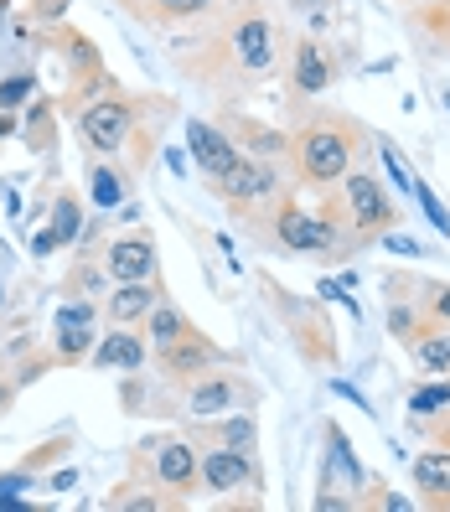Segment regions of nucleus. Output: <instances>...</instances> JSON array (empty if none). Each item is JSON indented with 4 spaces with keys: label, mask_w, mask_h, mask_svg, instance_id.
I'll return each instance as SVG.
<instances>
[{
    "label": "nucleus",
    "mask_w": 450,
    "mask_h": 512,
    "mask_svg": "<svg viewBox=\"0 0 450 512\" xmlns=\"http://www.w3.org/2000/svg\"><path fill=\"white\" fill-rule=\"evenodd\" d=\"M78 223H83V202H78V192H63V197L52 202V233H57V244H73Z\"/></svg>",
    "instance_id": "4be33fe9"
},
{
    "label": "nucleus",
    "mask_w": 450,
    "mask_h": 512,
    "mask_svg": "<svg viewBox=\"0 0 450 512\" xmlns=\"http://www.w3.org/2000/svg\"><path fill=\"white\" fill-rule=\"evenodd\" d=\"M161 300V290L150 285V280H135V285H114V295L104 300V316H109V326H140L145 321V311Z\"/></svg>",
    "instance_id": "2eb2a0df"
},
{
    "label": "nucleus",
    "mask_w": 450,
    "mask_h": 512,
    "mask_svg": "<svg viewBox=\"0 0 450 512\" xmlns=\"http://www.w3.org/2000/svg\"><path fill=\"white\" fill-rule=\"evenodd\" d=\"M94 368H125V373L145 368V337H135L130 326H114L109 337L94 347Z\"/></svg>",
    "instance_id": "f3484780"
},
{
    "label": "nucleus",
    "mask_w": 450,
    "mask_h": 512,
    "mask_svg": "<svg viewBox=\"0 0 450 512\" xmlns=\"http://www.w3.org/2000/svg\"><path fill=\"white\" fill-rule=\"evenodd\" d=\"M187 145H192V161H197V171L213 182V176H223L233 161H238V145L223 135V130H213V125H202V119H192L187 125Z\"/></svg>",
    "instance_id": "4468645a"
},
{
    "label": "nucleus",
    "mask_w": 450,
    "mask_h": 512,
    "mask_svg": "<svg viewBox=\"0 0 450 512\" xmlns=\"http://www.w3.org/2000/svg\"><path fill=\"white\" fill-rule=\"evenodd\" d=\"M326 218H332L342 233H352L357 244H368V238H383L388 228H399L404 207L394 202V192L383 187V176L368 171V166H352L342 182H337V197L321 207Z\"/></svg>",
    "instance_id": "f03ea898"
},
{
    "label": "nucleus",
    "mask_w": 450,
    "mask_h": 512,
    "mask_svg": "<svg viewBox=\"0 0 450 512\" xmlns=\"http://www.w3.org/2000/svg\"><path fill=\"white\" fill-rule=\"evenodd\" d=\"M419 311H425L430 321L450 326V280H419Z\"/></svg>",
    "instance_id": "b1692460"
},
{
    "label": "nucleus",
    "mask_w": 450,
    "mask_h": 512,
    "mask_svg": "<svg viewBox=\"0 0 450 512\" xmlns=\"http://www.w3.org/2000/svg\"><path fill=\"white\" fill-rule=\"evenodd\" d=\"M383 244H388V249H394V254H430L425 244H419V238H404V233H394V228H388V233H383Z\"/></svg>",
    "instance_id": "c756f323"
},
{
    "label": "nucleus",
    "mask_w": 450,
    "mask_h": 512,
    "mask_svg": "<svg viewBox=\"0 0 450 512\" xmlns=\"http://www.w3.org/2000/svg\"><path fill=\"white\" fill-rule=\"evenodd\" d=\"M254 481H259L254 450H228V445L197 450V487H207V492H238V487H254Z\"/></svg>",
    "instance_id": "423d86ee"
},
{
    "label": "nucleus",
    "mask_w": 450,
    "mask_h": 512,
    "mask_svg": "<svg viewBox=\"0 0 450 512\" xmlns=\"http://www.w3.org/2000/svg\"><path fill=\"white\" fill-rule=\"evenodd\" d=\"M88 202L94 207H119L125 202V182H119L109 166H94V176H88Z\"/></svg>",
    "instance_id": "393cba45"
},
{
    "label": "nucleus",
    "mask_w": 450,
    "mask_h": 512,
    "mask_svg": "<svg viewBox=\"0 0 450 512\" xmlns=\"http://www.w3.org/2000/svg\"><path fill=\"white\" fill-rule=\"evenodd\" d=\"M332 83H337V57L326 52L316 37H300L295 52H290V88H295V94H306V99H316Z\"/></svg>",
    "instance_id": "9d476101"
},
{
    "label": "nucleus",
    "mask_w": 450,
    "mask_h": 512,
    "mask_svg": "<svg viewBox=\"0 0 450 512\" xmlns=\"http://www.w3.org/2000/svg\"><path fill=\"white\" fill-rule=\"evenodd\" d=\"M228 47H233V63L244 73L275 68V26H269L264 16H238L233 32H228Z\"/></svg>",
    "instance_id": "1a4fd4ad"
},
{
    "label": "nucleus",
    "mask_w": 450,
    "mask_h": 512,
    "mask_svg": "<svg viewBox=\"0 0 450 512\" xmlns=\"http://www.w3.org/2000/svg\"><path fill=\"white\" fill-rule=\"evenodd\" d=\"M213 187L233 207H259V202H269L280 192V176H275V166H269V156H254V150L244 156V150H238V161L223 176H213Z\"/></svg>",
    "instance_id": "39448f33"
},
{
    "label": "nucleus",
    "mask_w": 450,
    "mask_h": 512,
    "mask_svg": "<svg viewBox=\"0 0 450 512\" xmlns=\"http://www.w3.org/2000/svg\"><path fill=\"white\" fill-rule=\"evenodd\" d=\"M68 0H37V16H63Z\"/></svg>",
    "instance_id": "473e14b6"
},
{
    "label": "nucleus",
    "mask_w": 450,
    "mask_h": 512,
    "mask_svg": "<svg viewBox=\"0 0 450 512\" xmlns=\"http://www.w3.org/2000/svg\"><path fill=\"white\" fill-rule=\"evenodd\" d=\"M357 150H363V130H357L347 114H316L311 125H300V135L290 140V161H295V176L306 187L332 192L357 166Z\"/></svg>",
    "instance_id": "f257e3e1"
},
{
    "label": "nucleus",
    "mask_w": 450,
    "mask_h": 512,
    "mask_svg": "<svg viewBox=\"0 0 450 512\" xmlns=\"http://www.w3.org/2000/svg\"><path fill=\"white\" fill-rule=\"evenodd\" d=\"M130 6H135V0H130ZM207 6H213V0H150V6L140 11V16H150V21H192V16H202Z\"/></svg>",
    "instance_id": "5701e85b"
},
{
    "label": "nucleus",
    "mask_w": 450,
    "mask_h": 512,
    "mask_svg": "<svg viewBox=\"0 0 450 512\" xmlns=\"http://www.w3.org/2000/svg\"><path fill=\"white\" fill-rule=\"evenodd\" d=\"M192 331V321H187V311L182 306H171V300H156V306L145 311V342L156 347V352H166V347H176Z\"/></svg>",
    "instance_id": "a211bd4d"
},
{
    "label": "nucleus",
    "mask_w": 450,
    "mask_h": 512,
    "mask_svg": "<svg viewBox=\"0 0 450 512\" xmlns=\"http://www.w3.org/2000/svg\"><path fill=\"white\" fill-rule=\"evenodd\" d=\"M269 244L285 254H326L342 244V228L326 213H306L295 202H275V223H269Z\"/></svg>",
    "instance_id": "7ed1b4c3"
},
{
    "label": "nucleus",
    "mask_w": 450,
    "mask_h": 512,
    "mask_svg": "<svg viewBox=\"0 0 450 512\" xmlns=\"http://www.w3.org/2000/svg\"><path fill=\"white\" fill-rule=\"evenodd\" d=\"M32 88H37V78H32V73H16L11 83H0V109H16L26 94H32Z\"/></svg>",
    "instance_id": "cd10ccee"
},
{
    "label": "nucleus",
    "mask_w": 450,
    "mask_h": 512,
    "mask_svg": "<svg viewBox=\"0 0 450 512\" xmlns=\"http://www.w3.org/2000/svg\"><path fill=\"white\" fill-rule=\"evenodd\" d=\"M52 249H63V244H57V233H52V228H37V233H32V254L47 259Z\"/></svg>",
    "instance_id": "7c9ffc66"
},
{
    "label": "nucleus",
    "mask_w": 450,
    "mask_h": 512,
    "mask_svg": "<svg viewBox=\"0 0 450 512\" xmlns=\"http://www.w3.org/2000/svg\"><path fill=\"white\" fill-rule=\"evenodd\" d=\"M218 363H223V352L207 342V337H197V331H187L176 347L161 352V368H166L171 383H192V378H202V373H213Z\"/></svg>",
    "instance_id": "f8f14e48"
},
{
    "label": "nucleus",
    "mask_w": 450,
    "mask_h": 512,
    "mask_svg": "<svg viewBox=\"0 0 450 512\" xmlns=\"http://www.w3.org/2000/svg\"><path fill=\"white\" fill-rule=\"evenodd\" d=\"M409 197H419V207H425V213H430V223L450 238V213H445V207H440V197L425 187V182H419V176H414V187H409Z\"/></svg>",
    "instance_id": "bb28decb"
},
{
    "label": "nucleus",
    "mask_w": 450,
    "mask_h": 512,
    "mask_svg": "<svg viewBox=\"0 0 450 512\" xmlns=\"http://www.w3.org/2000/svg\"><path fill=\"white\" fill-rule=\"evenodd\" d=\"M156 238L150 233H119L104 249V275L114 285H135V280H156Z\"/></svg>",
    "instance_id": "0eeeda50"
},
{
    "label": "nucleus",
    "mask_w": 450,
    "mask_h": 512,
    "mask_svg": "<svg viewBox=\"0 0 450 512\" xmlns=\"http://www.w3.org/2000/svg\"><path fill=\"white\" fill-rule=\"evenodd\" d=\"M430 326V316L425 311H419V300H394V306H388V337H394L404 352L414 347V337H419V331H425Z\"/></svg>",
    "instance_id": "412c9836"
},
{
    "label": "nucleus",
    "mask_w": 450,
    "mask_h": 512,
    "mask_svg": "<svg viewBox=\"0 0 450 512\" xmlns=\"http://www.w3.org/2000/svg\"><path fill=\"white\" fill-rule=\"evenodd\" d=\"M88 352H94V306L68 300L57 311V363H83Z\"/></svg>",
    "instance_id": "ddd939ff"
},
{
    "label": "nucleus",
    "mask_w": 450,
    "mask_h": 512,
    "mask_svg": "<svg viewBox=\"0 0 450 512\" xmlns=\"http://www.w3.org/2000/svg\"><path fill=\"white\" fill-rule=\"evenodd\" d=\"M21 125H16V119H11V109H0V140H6V135H16Z\"/></svg>",
    "instance_id": "72a5a7b5"
},
{
    "label": "nucleus",
    "mask_w": 450,
    "mask_h": 512,
    "mask_svg": "<svg viewBox=\"0 0 450 512\" xmlns=\"http://www.w3.org/2000/svg\"><path fill=\"white\" fill-rule=\"evenodd\" d=\"M238 404H244V383L228 378V373H218V368L187 383V414H192V419H218V414H228V409H238Z\"/></svg>",
    "instance_id": "9b49d317"
},
{
    "label": "nucleus",
    "mask_w": 450,
    "mask_h": 512,
    "mask_svg": "<svg viewBox=\"0 0 450 512\" xmlns=\"http://www.w3.org/2000/svg\"><path fill=\"white\" fill-rule=\"evenodd\" d=\"M145 450H150V476H156V487H166L176 497L197 492V445L192 440H156Z\"/></svg>",
    "instance_id": "6e6552de"
},
{
    "label": "nucleus",
    "mask_w": 450,
    "mask_h": 512,
    "mask_svg": "<svg viewBox=\"0 0 450 512\" xmlns=\"http://www.w3.org/2000/svg\"><path fill=\"white\" fill-rule=\"evenodd\" d=\"M135 135V104L130 99H94L78 109V140L94 156H114L125 150V140Z\"/></svg>",
    "instance_id": "20e7f679"
},
{
    "label": "nucleus",
    "mask_w": 450,
    "mask_h": 512,
    "mask_svg": "<svg viewBox=\"0 0 450 512\" xmlns=\"http://www.w3.org/2000/svg\"><path fill=\"white\" fill-rule=\"evenodd\" d=\"M11 404H16V383H0V419L11 414Z\"/></svg>",
    "instance_id": "2f4dec72"
},
{
    "label": "nucleus",
    "mask_w": 450,
    "mask_h": 512,
    "mask_svg": "<svg viewBox=\"0 0 450 512\" xmlns=\"http://www.w3.org/2000/svg\"><path fill=\"white\" fill-rule=\"evenodd\" d=\"M409 357H414V368L425 373V378H450V326L430 321V326L414 337Z\"/></svg>",
    "instance_id": "dca6fc26"
},
{
    "label": "nucleus",
    "mask_w": 450,
    "mask_h": 512,
    "mask_svg": "<svg viewBox=\"0 0 450 512\" xmlns=\"http://www.w3.org/2000/svg\"><path fill=\"white\" fill-rule=\"evenodd\" d=\"M197 425H207V445H228V450H254L259 440V425H254V414H233V419H197Z\"/></svg>",
    "instance_id": "aec40b11"
},
{
    "label": "nucleus",
    "mask_w": 450,
    "mask_h": 512,
    "mask_svg": "<svg viewBox=\"0 0 450 512\" xmlns=\"http://www.w3.org/2000/svg\"><path fill=\"white\" fill-rule=\"evenodd\" d=\"M409 476L430 502H450V450H425V456H414Z\"/></svg>",
    "instance_id": "6ab92c4d"
},
{
    "label": "nucleus",
    "mask_w": 450,
    "mask_h": 512,
    "mask_svg": "<svg viewBox=\"0 0 450 512\" xmlns=\"http://www.w3.org/2000/svg\"><path fill=\"white\" fill-rule=\"evenodd\" d=\"M450 404V383H430V388H414L409 394V419H425V414H440Z\"/></svg>",
    "instance_id": "a878e982"
},
{
    "label": "nucleus",
    "mask_w": 450,
    "mask_h": 512,
    "mask_svg": "<svg viewBox=\"0 0 450 512\" xmlns=\"http://www.w3.org/2000/svg\"><path fill=\"white\" fill-rule=\"evenodd\" d=\"M109 507H135V512H156V507H161V497H140V492H125V487H119V492L109 497Z\"/></svg>",
    "instance_id": "c85d7f7f"
}]
</instances>
